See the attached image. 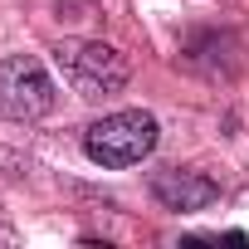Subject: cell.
<instances>
[{
  "label": "cell",
  "mask_w": 249,
  "mask_h": 249,
  "mask_svg": "<svg viewBox=\"0 0 249 249\" xmlns=\"http://www.w3.org/2000/svg\"><path fill=\"white\" fill-rule=\"evenodd\" d=\"M161 142V127H157V117L142 112V107H122V112H107L98 117L93 127L83 132V152L93 166L103 171H127L137 166L142 157H152Z\"/></svg>",
  "instance_id": "cell-1"
},
{
  "label": "cell",
  "mask_w": 249,
  "mask_h": 249,
  "mask_svg": "<svg viewBox=\"0 0 249 249\" xmlns=\"http://www.w3.org/2000/svg\"><path fill=\"white\" fill-rule=\"evenodd\" d=\"M54 64H59L64 83L78 98H88V103H103V98L122 93L127 88V73H132L127 59L112 44H103V39H59L54 44Z\"/></svg>",
  "instance_id": "cell-2"
},
{
  "label": "cell",
  "mask_w": 249,
  "mask_h": 249,
  "mask_svg": "<svg viewBox=\"0 0 249 249\" xmlns=\"http://www.w3.org/2000/svg\"><path fill=\"white\" fill-rule=\"evenodd\" d=\"M54 103H59V88L35 54H5L0 59V112L10 122L30 127V122L54 112Z\"/></svg>",
  "instance_id": "cell-3"
},
{
  "label": "cell",
  "mask_w": 249,
  "mask_h": 249,
  "mask_svg": "<svg viewBox=\"0 0 249 249\" xmlns=\"http://www.w3.org/2000/svg\"><path fill=\"white\" fill-rule=\"evenodd\" d=\"M152 196L161 210H176V215H196L205 205L220 200V181L205 176V171H191V166H166L152 176Z\"/></svg>",
  "instance_id": "cell-4"
}]
</instances>
